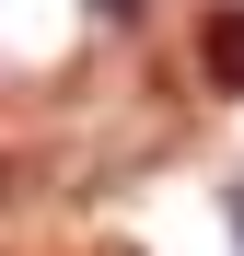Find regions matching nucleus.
I'll return each mask as SVG.
<instances>
[{
  "mask_svg": "<svg viewBox=\"0 0 244 256\" xmlns=\"http://www.w3.org/2000/svg\"><path fill=\"white\" fill-rule=\"evenodd\" d=\"M198 70H210V94H244V0H210V24H198Z\"/></svg>",
  "mask_w": 244,
  "mask_h": 256,
  "instance_id": "obj_1",
  "label": "nucleus"
},
{
  "mask_svg": "<svg viewBox=\"0 0 244 256\" xmlns=\"http://www.w3.org/2000/svg\"><path fill=\"white\" fill-rule=\"evenodd\" d=\"M93 12H116V24H128V12H140V0H93Z\"/></svg>",
  "mask_w": 244,
  "mask_h": 256,
  "instance_id": "obj_2",
  "label": "nucleus"
}]
</instances>
